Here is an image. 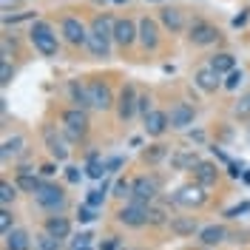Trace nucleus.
I'll return each mask as SVG.
<instances>
[{
  "label": "nucleus",
  "mask_w": 250,
  "mask_h": 250,
  "mask_svg": "<svg viewBox=\"0 0 250 250\" xmlns=\"http://www.w3.org/2000/svg\"><path fill=\"white\" fill-rule=\"evenodd\" d=\"M29 40H31V46L37 48L43 57H54V54H57V48H60V37H57V31L51 29L46 20H34V23H31Z\"/></svg>",
  "instance_id": "obj_1"
},
{
  "label": "nucleus",
  "mask_w": 250,
  "mask_h": 250,
  "mask_svg": "<svg viewBox=\"0 0 250 250\" xmlns=\"http://www.w3.org/2000/svg\"><path fill=\"white\" fill-rule=\"evenodd\" d=\"M62 134L68 137V140L80 142L85 134H88V114H85V108H77V105H71V108L62 111Z\"/></svg>",
  "instance_id": "obj_2"
},
{
  "label": "nucleus",
  "mask_w": 250,
  "mask_h": 250,
  "mask_svg": "<svg viewBox=\"0 0 250 250\" xmlns=\"http://www.w3.org/2000/svg\"><path fill=\"white\" fill-rule=\"evenodd\" d=\"M34 202L40 205V208H46L48 213H62V208H65V190L60 185L43 182L34 190Z\"/></svg>",
  "instance_id": "obj_3"
},
{
  "label": "nucleus",
  "mask_w": 250,
  "mask_h": 250,
  "mask_svg": "<svg viewBox=\"0 0 250 250\" xmlns=\"http://www.w3.org/2000/svg\"><path fill=\"white\" fill-rule=\"evenodd\" d=\"M60 34H62V40H65L68 46H74V48L88 43V29H85V23H83L80 17H74V15H65L60 20Z\"/></svg>",
  "instance_id": "obj_4"
},
{
  "label": "nucleus",
  "mask_w": 250,
  "mask_h": 250,
  "mask_svg": "<svg viewBox=\"0 0 250 250\" xmlns=\"http://www.w3.org/2000/svg\"><path fill=\"white\" fill-rule=\"evenodd\" d=\"M85 85H88V97H91V108L111 111L114 105H117V100H114V94H111L105 80H88Z\"/></svg>",
  "instance_id": "obj_5"
},
{
  "label": "nucleus",
  "mask_w": 250,
  "mask_h": 250,
  "mask_svg": "<svg viewBox=\"0 0 250 250\" xmlns=\"http://www.w3.org/2000/svg\"><path fill=\"white\" fill-rule=\"evenodd\" d=\"M159 193V179L156 176H137L134 179V188H131V202H140V205H151Z\"/></svg>",
  "instance_id": "obj_6"
},
{
  "label": "nucleus",
  "mask_w": 250,
  "mask_h": 250,
  "mask_svg": "<svg viewBox=\"0 0 250 250\" xmlns=\"http://www.w3.org/2000/svg\"><path fill=\"white\" fill-rule=\"evenodd\" d=\"M148 208H151V205L128 202L117 210V222L125 225V228H142V225H148Z\"/></svg>",
  "instance_id": "obj_7"
},
{
  "label": "nucleus",
  "mask_w": 250,
  "mask_h": 250,
  "mask_svg": "<svg viewBox=\"0 0 250 250\" xmlns=\"http://www.w3.org/2000/svg\"><path fill=\"white\" fill-rule=\"evenodd\" d=\"M43 142H46L48 154H51V159L54 162H65L68 159V142L62 140V134L54 128V125H43Z\"/></svg>",
  "instance_id": "obj_8"
},
{
  "label": "nucleus",
  "mask_w": 250,
  "mask_h": 250,
  "mask_svg": "<svg viewBox=\"0 0 250 250\" xmlns=\"http://www.w3.org/2000/svg\"><path fill=\"white\" fill-rule=\"evenodd\" d=\"M140 40V23H134L131 17H117L114 20V43L117 46H134Z\"/></svg>",
  "instance_id": "obj_9"
},
{
  "label": "nucleus",
  "mask_w": 250,
  "mask_h": 250,
  "mask_svg": "<svg viewBox=\"0 0 250 250\" xmlns=\"http://www.w3.org/2000/svg\"><path fill=\"white\" fill-rule=\"evenodd\" d=\"M176 205H182V208H202L208 202V188L199 185V182H193V185H182L176 190Z\"/></svg>",
  "instance_id": "obj_10"
},
{
  "label": "nucleus",
  "mask_w": 250,
  "mask_h": 250,
  "mask_svg": "<svg viewBox=\"0 0 250 250\" xmlns=\"http://www.w3.org/2000/svg\"><path fill=\"white\" fill-rule=\"evenodd\" d=\"M188 40L193 43V46H213L219 40V29L213 23H208V20H196L190 31H188Z\"/></svg>",
  "instance_id": "obj_11"
},
{
  "label": "nucleus",
  "mask_w": 250,
  "mask_h": 250,
  "mask_svg": "<svg viewBox=\"0 0 250 250\" xmlns=\"http://www.w3.org/2000/svg\"><path fill=\"white\" fill-rule=\"evenodd\" d=\"M193 120H196V108L188 105V103H176V105L168 111V123H171L173 131H185V128H190Z\"/></svg>",
  "instance_id": "obj_12"
},
{
  "label": "nucleus",
  "mask_w": 250,
  "mask_h": 250,
  "mask_svg": "<svg viewBox=\"0 0 250 250\" xmlns=\"http://www.w3.org/2000/svg\"><path fill=\"white\" fill-rule=\"evenodd\" d=\"M193 83H196V88H199V91L213 94V91H219V88H222V74H219L216 68L208 62V65H202V68L193 74Z\"/></svg>",
  "instance_id": "obj_13"
},
{
  "label": "nucleus",
  "mask_w": 250,
  "mask_h": 250,
  "mask_svg": "<svg viewBox=\"0 0 250 250\" xmlns=\"http://www.w3.org/2000/svg\"><path fill=\"white\" fill-rule=\"evenodd\" d=\"M137 91H134V85H125L120 97H117V117H120V123H128L131 117H134V111H137Z\"/></svg>",
  "instance_id": "obj_14"
},
{
  "label": "nucleus",
  "mask_w": 250,
  "mask_h": 250,
  "mask_svg": "<svg viewBox=\"0 0 250 250\" xmlns=\"http://www.w3.org/2000/svg\"><path fill=\"white\" fill-rule=\"evenodd\" d=\"M140 43L145 51L159 48V26H156L154 17H142L140 20Z\"/></svg>",
  "instance_id": "obj_15"
},
{
  "label": "nucleus",
  "mask_w": 250,
  "mask_h": 250,
  "mask_svg": "<svg viewBox=\"0 0 250 250\" xmlns=\"http://www.w3.org/2000/svg\"><path fill=\"white\" fill-rule=\"evenodd\" d=\"M142 125H145V134L148 137H162L168 128H171V123H168V114L165 111H151L145 120H142Z\"/></svg>",
  "instance_id": "obj_16"
},
{
  "label": "nucleus",
  "mask_w": 250,
  "mask_h": 250,
  "mask_svg": "<svg viewBox=\"0 0 250 250\" xmlns=\"http://www.w3.org/2000/svg\"><path fill=\"white\" fill-rule=\"evenodd\" d=\"M193 179H196L199 185H205V188L216 185V179H219V168L213 165V162H205V159H199V162L193 165Z\"/></svg>",
  "instance_id": "obj_17"
},
{
  "label": "nucleus",
  "mask_w": 250,
  "mask_h": 250,
  "mask_svg": "<svg viewBox=\"0 0 250 250\" xmlns=\"http://www.w3.org/2000/svg\"><path fill=\"white\" fill-rule=\"evenodd\" d=\"M228 239V228L225 225H208L199 230V242H202V248H216Z\"/></svg>",
  "instance_id": "obj_18"
},
{
  "label": "nucleus",
  "mask_w": 250,
  "mask_h": 250,
  "mask_svg": "<svg viewBox=\"0 0 250 250\" xmlns=\"http://www.w3.org/2000/svg\"><path fill=\"white\" fill-rule=\"evenodd\" d=\"M46 233H51L54 239H68L71 236V222L60 213H51L46 219Z\"/></svg>",
  "instance_id": "obj_19"
},
{
  "label": "nucleus",
  "mask_w": 250,
  "mask_h": 250,
  "mask_svg": "<svg viewBox=\"0 0 250 250\" xmlns=\"http://www.w3.org/2000/svg\"><path fill=\"white\" fill-rule=\"evenodd\" d=\"M159 20H162V26L168 31H173V34L185 29V17H182V12H179L176 6H165V9L159 12Z\"/></svg>",
  "instance_id": "obj_20"
},
{
  "label": "nucleus",
  "mask_w": 250,
  "mask_h": 250,
  "mask_svg": "<svg viewBox=\"0 0 250 250\" xmlns=\"http://www.w3.org/2000/svg\"><path fill=\"white\" fill-rule=\"evenodd\" d=\"M3 245H6V250H31V236L26 230L15 228V230H9L3 236Z\"/></svg>",
  "instance_id": "obj_21"
},
{
  "label": "nucleus",
  "mask_w": 250,
  "mask_h": 250,
  "mask_svg": "<svg viewBox=\"0 0 250 250\" xmlns=\"http://www.w3.org/2000/svg\"><path fill=\"white\" fill-rule=\"evenodd\" d=\"M68 97L77 108H91V97H88V85H80V80H68Z\"/></svg>",
  "instance_id": "obj_22"
},
{
  "label": "nucleus",
  "mask_w": 250,
  "mask_h": 250,
  "mask_svg": "<svg viewBox=\"0 0 250 250\" xmlns=\"http://www.w3.org/2000/svg\"><path fill=\"white\" fill-rule=\"evenodd\" d=\"M91 34H97V37H103V40H114V17L108 15H97L91 20Z\"/></svg>",
  "instance_id": "obj_23"
},
{
  "label": "nucleus",
  "mask_w": 250,
  "mask_h": 250,
  "mask_svg": "<svg viewBox=\"0 0 250 250\" xmlns=\"http://www.w3.org/2000/svg\"><path fill=\"white\" fill-rule=\"evenodd\" d=\"M168 225H171V230L176 236H193V233H199V222H196L193 216H176V219H171Z\"/></svg>",
  "instance_id": "obj_24"
},
{
  "label": "nucleus",
  "mask_w": 250,
  "mask_h": 250,
  "mask_svg": "<svg viewBox=\"0 0 250 250\" xmlns=\"http://www.w3.org/2000/svg\"><path fill=\"white\" fill-rule=\"evenodd\" d=\"M85 48L91 51V57H111V40H103V37H97L88 31V43Z\"/></svg>",
  "instance_id": "obj_25"
},
{
  "label": "nucleus",
  "mask_w": 250,
  "mask_h": 250,
  "mask_svg": "<svg viewBox=\"0 0 250 250\" xmlns=\"http://www.w3.org/2000/svg\"><path fill=\"white\" fill-rule=\"evenodd\" d=\"M210 65L216 68L219 74H230V71L236 68V57L230 54V51H219V54L210 57Z\"/></svg>",
  "instance_id": "obj_26"
},
{
  "label": "nucleus",
  "mask_w": 250,
  "mask_h": 250,
  "mask_svg": "<svg viewBox=\"0 0 250 250\" xmlns=\"http://www.w3.org/2000/svg\"><path fill=\"white\" fill-rule=\"evenodd\" d=\"M40 185H43V182H40L29 168H20V171H17V188H20V190H26V193L34 196V190H37Z\"/></svg>",
  "instance_id": "obj_27"
},
{
  "label": "nucleus",
  "mask_w": 250,
  "mask_h": 250,
  "mask_svg": "<svg viewBox=\"0 0 250 250\" xmlns=\"http://www.w3.org/2000/svg\"><path fill=\"white\" fill-rule=\"evenodd\" d=\"M196 162H199V156L193 154V151H179V154L171 156V165L176 171H193Z\"/></svg>",
  "instance_id": "obj_28"
},
{
  "label": "nucleus",
  "mask_w": 250,
  "mask_h": 250,
  "mask_svg": "<svg viewBox=\"0 0 250 250\" xmlns=\"http://www.w3.org/2000/svg\"><path fill=\"white\" fill-rule=\"evenodd\" d=\"M23 145H26V140H23L20 134L9 137V140H3V159H9V156H17L20 151H23Z\"/></svg>",
  "instance_id": "obj_29"
},
{
  "label": "nucleus",
  "mask_w": 250,
  "mask_h": 250,
  "mask_svg": "<svg viewBox=\"0 0 250 250\" xmlns=\"http://www.w3.org/2000/svg\"><path fill=\"white\" fill-rule=\"evenodd\" d=\"M62 239H54L51 233H40L34 236V250H60Z\"/></svg>",
  "instance_id": "obj_30"
},
{
  "label": "nucleus",
  "mask_w": 250,
  "mask_h": 250,
  "mask_svg": "<svg viewBox=\"0 0 250 250\" xmlns=\"http://www.w3.org/2000/svg\"><path fill=\"white\" fill-rule=\"evenodd\" d=\"M17 199V182L12 185V182H3L0 185V202H3V208H9V205Z\"/></svg>",
  "instance_id": "obj_31"
},
{
  "label": "nucleus",
  "mask_w": 250,
  "mask_h": 250,
  "mask_svg": "<svg viewBox=\"0 0 250 250\" xmlns=\"http://www.w3.org/2000/svg\"><path fill=\"white\" fill-rule=\"evenodd\" d=\"M165 154H168V148H165V145H151V148L142 154V159H145V162H151V165H156Z\"/></svg>",
  "instance_id": "obj_32"
},
{
  "label": "nucleus",
  "mask_w": 250,
  "mask_h": 250,
  "mask_svg": "<svg viewBox=\"0 0 250 250\" xmlns=\"http://www.w3.org/2000/svg\"><path fill=\"white\" fill-rule=\"evenodd\" d=\"M0 230H3V236L9 233V230H15V213H12L9 208L0 210Z\"/></svg>",
  "instance_id": "obj_33"
},
{
  "label": "nucleus",
  "mask_w": 250,
  "mask_h": 250,
  "mask_svg": "<svg viewBox=\"0 0 250 250\" xmlns=\"http://www.w3.org/2000/svg\"><path fill=\"white\" fill-rule=\"evenodd\" d=\"M171 219L165 216L162 208H148V225H168Z\"/></svg>",
  "instance_id": "obj_34"
},
{
  "label": "nucleus",
  "mask_w": 250,
  "mask_h": 250,
  "mask_svg": "<svg viewBox=\"0 0 250 250\" xmlns=\"http://www.w3.org/2000/svg\"><path fill=\"white\" fill-rule=\"evenodd\" d=\"M233 114L239 117V120H248V117H250V94H245V97H242V100L236 103Z\"/></svg>",
  "instance_id": "obj_35"
},
{
  "label": "nucleus",
  "mask_w": 250,
  "mask_h": 250,
  "mask_svg": "<svg viewBox=\"0 0 250 250\" xmlns=\"http://www.w3.org/2000/svg\"><path fill=\"white\" fill-rule=\"evenodd\" d=\"M12 77H15V65H12L9 60H3V62H0V83H3V85H9Z\"/></svg>",
  "instance_id": "obj_36"
},
{
  "label": "nucleus",
  "mask_w": 250,
  "mask_h": 250,
  "mask_svg": "<svg viewBox=\"0 0 250 250\" xmlns=\"http://www.w3.org/2000/svg\"><path fill=\"white\" fill-rule=\"evenodd\" d=\"M131 188H134V182H128V179H117V185H114V196H120V199L131 196Z\"/></svg>",
  "instance_id": "obj_37"
},
{
  "label": "nucleus",
  "mask_w": 250,
  "mask_h": 250,
  "mask_svg": "<svg viewBox=\"0 0 250 250\" xmlns=\"http://www.w3.org/2000/svg\"><path fill=\"white\" fill-rule=\"evenodd\" d=\"M151 103H154V100H151L148 94H142L140 100H137V111H140V114H142V120H145V117H148V114L154 111V105H151Z\"/></svg>",
  "instance_id": "obj_38"
},
{
  "label": "nucleus",
  "mask_w": 250,
  "mask_h": 250,
  "mask_svg": "<svg viewBox=\"0 0 250 250\" xmlns=\"http://www.w3.org/2000/svg\"><path fill=\"white\" fill-rule=\"evenodd\" d=\"M85 202L91 205V208H100V205L105 202V185L100 188V190H91V193H88V199H85Z\"/></svg>",
  "instance_id": "obj_39"
},
{
  "label": "nucleus",
  "mask_w": 250,
  "mask_h": 250,
  "mask_svg": "<svg viewBox=\"0 0 250 250\" xmlns=\"http://www.w3.org/2000/svg\"><path fill=\"white\" fill-rule=\"evenodd\" d=\"M239 83H242V71H230V74H228V80H225V88H228V91H233V88H239Z\"/></svg>",
  "instance_id": "obj_40"
},
{
  "label": "nucleus",
  "mask_w": 250,
  "mask_h": 250,
  "mask_svg": "<svg viewBox=\"0 0 250 250\" xmlns=\"http://www.w3.org/2000/svg\"><path fill=\"white\" fill-rule=\"evenodd\" d=\"M77 219H80V222H94V208L85 202V205L77 210Z\"/></svg>",
  "instance_id": "obj_41"
},
{
  "label": "nucleus",
  "mask_w": 250,
  "mask_h": 250,
  "mask_svg": "<svg viewBox=\"0 0 250 250\" xmlns=\"http://www.w3.org/2000/svg\"><path fill=\"white\" fill-rule=\"evenodd\" d=\"M91 233H80L77 239H74V248H91Z\"/></svg>",
  "instance_id": "obj_42"
},
{
  "label": "nucleus",
  "mask_w": 250,
  "mask_h": 250,
  "mask_svg": "<svg viewBox=\"0 0 250 250\" xmlns=\"http://www.w3.org/2000/svg\"><path fill=\"white\" fill-rule=\"evenodd\" d=\"M80 176H83V173H80V168H65V179H68L71 185H74V182H80Z\"/></svg>",
  "instance_id": "obj_43"
},
{
  "label": "nucleus",
  "mask_w": 250,
  "mask_h": 250,
  "mask_svg": "<svg viewBox=\"0 0 250 250\" xmlns=\"http://www.w3.org/2000/svg\"><path fill=\"white\" fill-rule=\"evenodd\" d=\"M242 210H250V205H239V208H233V210H230V213H228V216H239V213H242Z\"/></svg>",
  "instance_id": "obj_44"
},
{
  "label": "nucleus",
  "mask_w": 250,
  "mask_h": 250,
  "mask_svg": "<svg viewBox=\"0 0 250 250\" xmlns=\"http://www.w3.org/2000/svg\"><path fill=\"white\" fill-rule=\"evenodd\" d=\"M40 173H43V176H51V173H54V165H43V168H40Z\"/></svg>",
  "instance_id": "obj_45"
},
{
  "label": "nucleus",
  "mask_w": 250,
  "mask_h": 250,
  "mask_svg": "<svg viewBox=\"0 0 250 250\" xmlns=\"http://www.w3.org/2000/svg\"><path fill=\"white\" fill-rule=\"evenodd\" d=\"M245 20H248V15H239V17L233 20V26H245Z\"/></svg>",
  "instance_id": "obj_46"
},
{
  "label": "nucleus",
  "mask_w": 250,
  "mask_h": 250,
  "mask_svg": "<svg viewBox=\"0 0 250 250\" xmlns=\"http://www.w3.org/2000/svg\"><path fill=\"white\" fill-rule=\"evenodd\" d=\"M74 250H91V248H74Z\"/></svg>",
  "instance_id": "obj_47"
},
{
  "label": "nucleus",
  "mask_w": 250,
  "mask_h": 250,
  "mask_svg": "<svg viewBox=\"0 0 250 250\" xmlns=\"http://www.w3.org/2000/svg\"><path fill=\"white\" fill-rule=\"evenodd\" d=\"M114 3H125V0H114Z\"/></svg>",
  "instance_id": "obj_48"
},
{
  "label": "nucleus",
  "mask_w": 250,
  "mask_h": 250,
  "mask_svg": "<svg viewBox=\"0 0 250 250\" xmlns=\"http://www.w3.org/2000/svg\"><path fill=\"white\" fill-rule=\"evenodd\" d=\"M151 3H162V0H151Z\"/></svg>",
  "instance_id": "obj_49"
}]
</instances>
